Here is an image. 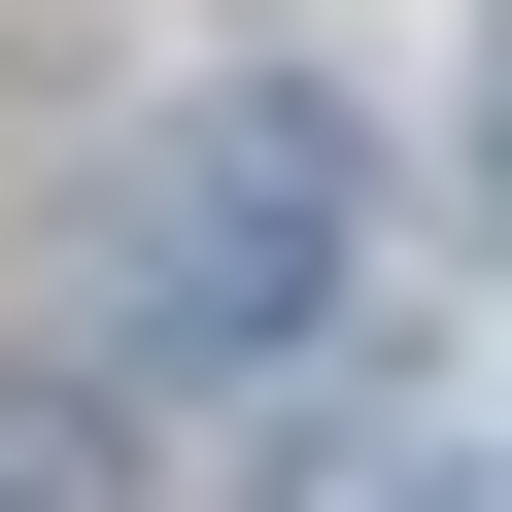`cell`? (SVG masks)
<instances>
[{"instance_id": "cell-1", "label": "cell", "mask_w": 512, "mask_h": 512, "mask_svg": "<svg viewBox=\"0 0 512 512\" xmlns=\"http://www.w3.org/2000/svg\"><path fill=\"white\" fill-rule=\"evenodd\" d=\"M308 274H342V137L308 103H171L137 205H103V342H274Z\"/></svg>"}]
</instances>
